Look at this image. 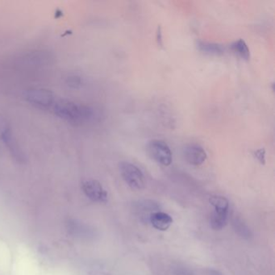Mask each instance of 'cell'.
<instances>
[{
  "label": "cell",
  "mask_w": 275,
  "mask_h": 275,
  "mask_svg": "<svg viewBox=\"0 0 275 275\" xmlns=\"http://www.w3.org/2000/svg\"><path fill=\"white\" fill-rule=\"evenodd\" d=\"M160 206L153 200H140L136 203L135 210L141 220L149 221L153 213L160 211Z\"/></svg>",
  "instance_id": "cell-10"
},
{
  "label": "cell",
  "mask_w": 275,
  "mask_h": 275,
  "mask_svg": "<svg viewBox=\"0 0 275 275\" xmlns=\"http://www.w3.org/2000/svg\"><path fill=\"white\" fill-rule=\"evenodd\" d=\"M120 175L132 189L139 191L145 186L144 176L141 169L133 163L122 162L119 164Z\"/></svg>",
  "instance_id": "cell-3"
},
{
  "label": "cell",
  "mask_w": 275,
  "mask_h": 275,
  "mask_svg": "<svg viewBox=\"0 0 275 275\" xmlns=\"http://www.w3.org/2000/svg\"><path fill=\"white\" fill-rule=\"evenodd\" d=\"M25 98L30 104L42 110L52 109L56 99L54 92L44 88H32L26 90Z\"/></svg>",
  "instance_id": "cell-5"
},
{
  "label": "cell",
  "mask_w": 275,
  "mask_h": 275,
  "mask_svg": "<svg viewBox=\"0 0 275 275\" xmlns=\"http://www.w3.org/2000/svg\"><path fill=\"white\" fill-rule=\"evenodd\" d=\"M67 228L70 234L73 235L74 237L87 239L94 236V231L90 226L75 220H70L68 221Z\"/></svg>",
  "instance_id": "cell-9"
},
{
  "label": "cell",
  "mask_w": 275,
  "mask_h": 275,
  "mask_svg": "<svg viewBox=\"0 0 275 275\" xmlns=\"http://www.w3.org/2000/svg\"><path fill=\"white\" fill-rule=\"evenodd\" d=\"M232 226L235 232L239 235L240 237L245 239H249L252 237V232L246 223L239 217H234L232 219Z\"/></svg>",
  "instance_id": "cell-14"
},
{
  "label": "cell",
  "mask_w": 275,
  "mask_h": 275,
  "mask_svg": "<svg viewBox=\"0 0 275 275\" xmlns=\"http://www.w3.org/2000/svg\"><path fill=\"white\" fill-rule=\"evenodd\" d=\"M230 50L236 56H239L240 58L246 61H248L250 59V50L243 39L233 41L230 45Z\"/></svg>",
  "instance_id": "cell-13"
},
{
  "label": "cell",
  "mask_w": 275,
  "mask_h": 275,
  "mask_svg": "<svg viewBox=\"0 0 275 275\" xmlns=\"http://www.w3.org/2000/svg\"><path fill=\"white\" fill-rule=\"evenodd\" d=\"M0 138L7 150L9 151L14 160L19 163H25L27 158L25 152L23 151L16 137L14 135L11 127L7 124H2L0 126Z\"/></svg>",
  "instance_id": "cell-4"
},
{
  "label": "cell",
  "mask_w": 275,
  "mask_h": 275,
  "mask_svg": "<svg viewBox=\"0 0 275 275\" xmlns=\"http://www.w3.org/2000/svg\"><path fill=\"white\" fill-rule=\"evenodd\" d=\"M256 158L262 163V162H265V151L263 149H259L256 152Z\"/></svg>",
  "instance_id": "cell-17"
},
{
  "label": "cell",
  "mask_w": 275,
  "mask_h": 275,
  "mask_svg": "<svg viewBox=\"0 0 275 275\" xmlns=\"http://www.w3.org/2000/svg\"><path fill=\"white\" fill-rule=\"evenodd\" d=\"M147 152L152 159L164 166H169L173 162V154L169 145L164 140L153 139L147 144Z\"/></svg>",
  "instance_id": "cell-6"
},
{
  "label": "cell",
  "mask_w": 275,
  "mask_h": 275,
  "mask_svg": "<svg viewBox=\"0 0 275 275\" xmlns=\"http://www.w3.org/2000/svg\"><path fill=\"white\" fill-rule=\"evenodd\" d=\"M197 48L201 53L211 56H222L225 52L223 45L208 41H197Z\"/></svg>",
  "instance_id": "cell-12"
},
{
  "label": "cell",
  "mask_w": 275,
  "mask_h": 275,
  "mask_svg": "<svg viewBox=\"0 0 275 275\" xmlns=\"http://www.w3.org/2000/svg\"><path fill=\"white\" fill-rule=\"evenodd\" d=\"M66 82H67L68 86L72 87V88H79L82 84L81 78L73 75V76L68 77Z\"/></svg>",
  "instance_id": "cell-15"
},
{
  "label": "cell",
  "mask_w": 275,
  "mask_h": 275,
  "mask_svg": "<svg viewBox=\"0 0 275 275\" xmlns=\"http://www.w3.org/2000/svg\"><path fill=\"white\" fill-rule=\"evenodd\" d=\"M174 275H194V274L186 267L177 266L174 268Z\"/></svg>",
  "instance_id": "cell-16"
},
{
  "label": "cell",
  "mask_w": 275,
  "mask_h": 275,
  "mask_svg": "<svg viewBox=\"0 0 275 275\" xmlns=\"http://www.w3.org/2000/svg\"><path fill=\"white\" fill-rule=\"evenodd\" d=\"M208 275H223V274L221 273V272H220L219 271H217V270H212V269H211V270H209V271H208Z\"/></svg>",
  "instance_id": "cell-18"
},
{
  "label": "cell",
  "mask_w": 275,
  "mask_h": 275,
  "mask_svg": "<svg viewBox=\"0 0 275 275\" xmlns=\"http://www.w3.org/2000/svg\"><path fill=\"white\" fill-rule=\"evenodd\" d=\"M82 189L87 198L95 203H104L109 200V194L101 183L95 179H86L82 183Z\"/></svg>",
  "instance_id": "cell-7"
},
{
  "label": "cell",
  "mask_w": 275,
  "mask_h": 275,
  "mask_svg": "<svg viewBox=\"0 0 275 275\" xmlns=\"http://www.w3.org/2000/svg\"><path fill=\"white\" fill-rule=\"evenodd\" d=\"M51 110L56 116L74 124L89 121L95 115L90 107L64 99H56Z\"/></svg>",
  "instance_id": "cell-1"
},
{
  "label": "cell",
  "mask_w": 275,
  "mask_h": 275,
  "mask_svg": "<svg viewBox=\"0 0 275 275\" xmlns=\"http://www.w3.org/2000/svg\"><path fill=\"white\" fill-rule=\"evenodd\" d=\"M183 157L187 163L194 166L203 165L207 160L208 155L200 144H188L183 149Z\"/></svg>",
  "instance_id": "cell-8"
},
{
  "label": "cell",
  "mask_w": 275,
  "mask_h": 275,
  "mask_svg": "<svg viewBox=\"0 0 275 275\" xmlns=\"http://www.w3.org/2000/svg\"><path fill=\"white\" fill-rule=\"evenodd\" d=\"M209 202L214 208L210 216V225L214 230H222L228 224L229 217V202L225 197L213 195Z\"/></svg>",
  "instance_id": "cell-2"
},
{
  "label": "cell",
  "mask_w": 275,
  "mask_h": 275,
  "mask_svg": "<svg viewBox=\"0 0 275 275\" xmlns=\"http://www.w3.org/2000/svg\"><path fill=\"white\" fill-rule=\"evenodd\" d=\"M149 223L157 230L166 231L173 223V218L165 212H156L149 217Z\"/></svg>",
  "instance_id": "cell-11"
}]
</instances>
